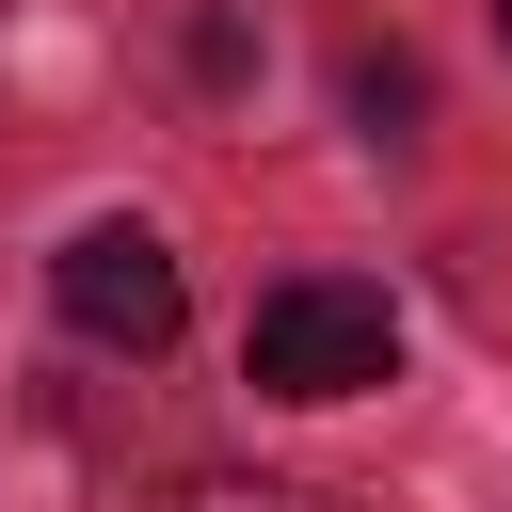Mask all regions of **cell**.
<instances>
[{
  "label": "cell",
  "mask_w": 512,
  "mask_h": 512,
  "mask_svg": "<svg viewBox=\"0 0 512 512\" xmlns=\"http://www.w3.org/2000/svg\"><path fill=\"white\" fill-rule=\"evenodd\" d=\"M496 32H512V0H496Z\"/></svg>",
  "instance_id": "4"
},
{
  "label": "cell",
  "mask_w": 512,
  "mask_h": 512,
  "mask_svg": "<svg viewBox=\"0 0 512 512\" xmlns=\"http://www.w3.org/2000/svg\"><path fill=\"white\" fill-rule=\"evenodd\" d=\"M48 288H64V320H80L96 352H160V336H176V256H160V224H80V240L48 256Z\"/></svg>",
  "instance_id": "2"
},
{
  "label": "cell",
  "mask_w": 512,
  "mask_h": 512,
  "mask_svg": "<svg viewBox=\"0 0 512 512\" xmlns=\"http://www.w3.org/2000/svg\"><path fill=\"white\" fill-rule=\"evenodd\" d=\"M160 512H336L320 480H176Z\"/></svg>",
  "instance_id": "3"
},
{
  "label": "cell",
  "mask_w": 512,
  "mask_h": 512,
  "mask_svg": "<svg viewBox=\"0 0 512 512\" xmlns=\"http://www.w3.org/2000/svg\"><path fill=\"white\" fill-rule=\"evenodd\" d=\"M240 368H256L272 400H352V384H384V368H400V304H384V288H352V272H288V288L256 304Z\"/></svg>",
  "instance_id": "1"
}]
</instances>
